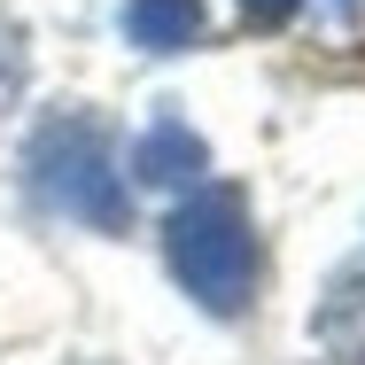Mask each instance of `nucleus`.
Masks as SVG:
<instances>
[{
    "label": "nucleus",
    "mask_w": 365,
    "mask_h": 365,
    "mask_svg": "<svg viewBox=\"0 0 365 365\" xmlns=\"http://www.w3.org/2000/svg\"><path fill=\"white\" fill-rule=\"evenodd\" d=\"M24 171H31V195L63 218L93 225V233H125L133 202H125V171H117V133L86 109L47 117L31 148H24Z\"/></svg>",
    "instance_id": "1"
},
{
    "label": "nucleus",
    "mask_w": 365,
    "mask_h": 365,
    "mask_svg": "<svg viewBox=\"0 0 365 365\" xmlns=\"http://www.w3.org/2000/svg\"><path fill=\"white\" fill-rule=\"evenodd\" d=\"M163 257H171L179 288L195 295L210 319H241L257 303V233H249L241 195H225V187H210V195H195V202L171 210Z\"/></svg>",
    "instance_id": "2"
},
{
    "label": "nucleus",
    "mask_w": 365,
    "mask_h": 365,
    "mask_svg": "<svg viewBox=\"0 0 365 365\" xmlns=\"http://www.w3.org/2000/svg\"><path fill=\"white\" fill-rule=\"evenodd\" d=\"M311 334H319V350H327V358L365 365V257H350V264H334V272H327L319 311H311Z\"/></svg>",
    "instance_id": "3"
},
{
    "label": "nucleus",
    "mask_w": 365,
    "mask_h": 365,
    "mask_svg": "<svg viewBox=\"0 0 365 365\" xmlns=\"http://www.w3.org/2000/svg\"><path fill=\"white\" fill-rule=\"evenodd\" d=\"M202 171H210V148H202V133H187L179 117H155L133 140V179L140 187L179 195V187H202Z\"/></svg>",
    "instance_id": "4"
},
{
    "label": "nucleus",
    "mask_w": 365,
    "mask_h": 365,
    "mask_svg": "<svg viewBox=\"0 0 365 365\" xmlns=\"http://www.w3.org/2000/svg\"><path fill=\"white\" fill-rule=\"evenodd\" d=\"M125 31L148 55H179L202 39V0H125Z\"/></svg>",
    "instance_id": "5"
},
{
    "label": "nucleus",
    "mask_w": 365,
    "mask_h": 365,
    "mask_svg": "<svg viewBox=\"0 0 365 365\" xmlns=\"http://www.w3.org/2000/svg\"><path fill=\"white\" fill-rule=\"evenodd\" d=\"M24 78H31V47H24V24H16V16H0V109H16Z\"/></svg>",
    "instance_id": "6"
},
{
    "label": "nucleus",
    "mask_w": 365,
    "mask_h": 365,
    "mask_svg": "<svg viewBox=\"0 0 365 365\" xmlns=\"http://www.w3.org/2000/svg\"><path fill=\"white\" fill-rule=\"evenodd\" d=\"M303 0H241V24H257V31H280Z\"/></svg>",
    "instance_id": "7"
}]
</instances>
